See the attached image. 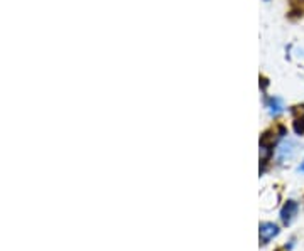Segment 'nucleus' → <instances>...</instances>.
<instances>
[{"label":"nucleus","mask_w":304,"mask_h":251,"mask_svg":"<svg viewBox=\"0 0 304 251\" xmlns=\"http://www.w3.org/2000/svg\"><path fill=\"white\" fill-rule=\"evenodd\" d=\"M299 170H301V172H304V162L301 164V167H299Z\"/></svg>","instance_id":"obj_6"},{"label":"nucleus","mask_w":304,"mask_h":251,"mask_svg":"<svg viewBox=\"0 0 304 251\" xmlns=\"http://www.w3.org/2000/svg\"><path fill=\"white\" fill-rule=\"evenodd\" d=\"M267 106H269V112L272 115H279L282 112V108H284L279 98H271V100L267 101Z\"/></svg>","instance_id":"obj_4"},{"label":"nucleus","mask_w":304,"mask_h":251,"mask_svg":"<svg viewBox=\"0 0 304 251\" xmlns=\"http://www.w3.org/2000/svg\"><path fill=\"white\" fill-rule=\"evenodd\" d=\"M298 209H299V206H298L296 201H288V202H286V206L282 207V211H281L282 223H284V224L293 223V219L296 218V214H298Z\"/></svg>","instance_id":"obj_2"},{"label":"nucleus","mask_w":304,"mask_h":251,"mask_svg":"<svg viewBox=\"0 0 304 251\" xmlns=\"http://www.w3.org/2000/svg\"><path fill=\"white\" fill-rule=\"evenodd\" d=\"M294 152H296V143H294L293 140H284V142L277 147V160H279L281 164L286 162V160L293 159Z\"/></svg>","instance_id":"obj_1"},{"label":"nucleus","mask_w":304,"mask_h":251,"mask_svg":"<svg viewBox=\"0 0 304 251\" xmlns=\"http://www.w3.org/2000/svg\"><path fill=\"white\" fill-rule=\"evenodd\" d=\"M296 131H298V133H304V122L303 120L296 122Z\"/></svg>","instance_id":"obj_5"},{"label":"nucleus","mask_w":304,"mask_h":251,"mask_svg":"<svg viewBox=\"0 0 304 251\" xmlns=\"http://www.w3.org/2000/svg\"><path fill=\"white\" fill-rule=\"evenodd\" d=\"M279 235V228L274 223H262L260 224V241L262 245H267L274 236Z\"/></svg>","instance_id":"obj_3"}]
</instances>
